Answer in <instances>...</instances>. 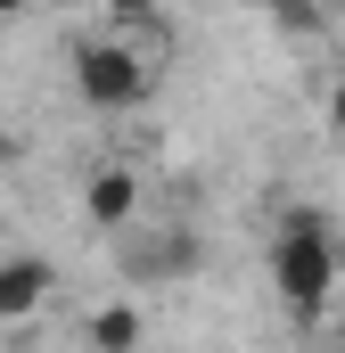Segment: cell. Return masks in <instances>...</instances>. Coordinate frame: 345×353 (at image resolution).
Segmentation results:
<instances>
[{"instance_id": "2", "label": "cell", "mask_w": 345, "mask_h": 353, "mask_svg": "<svg viewBox=\"0 0 345 353\" xmlns=\"http://www.w3.org/2000/svg\"><path fill=\"white\" fill-rule=\"evenodd\" d=\"M75 90H83V107H99V115H124V107L148 99V58L132 41H115V33L75 41Z\"/></svg>"}, {"instance_id": "7", "label": "cell", "mask_w": 345, "mask_h": 353, "mask_svg": "<svg viewBox=\"0 0 345 353\" xmlns=\"http://www.w3.org/2000/svg\"><path fill=\"white\" fill-rule=\"evenodd\" d=\"M115 25H157V0H107Z\"/></svg>"}, {"instance_id": "1", "label": "cell", "mask_w": 345, "mask_h": 353, "mask_svg": "<svg viewBox=\"0 0 345 353\" xmlns=\"http://www.w3.org/2000/svg\"><path fill=\"white\" fill-rule=\"evenodd\" d=\"M337 239L313 205H288L279 214V239H271V296L288 304L296 329H321L329 321V296H337Z\"/></svg>"}, {"instance_id": "4", "label": "cell", "mask_w": 345, "mask_h": 353, "mask_svg": "<svg viewBox=\"0 0 345 353\" xmlns=\"http://www.w3.org/2000/svg\"><path fill=\"white\" fill-rule=\"evenodd\" d=\"M83 214L99 230H124V222L140 214V173H132V165H99V173L83 181Z\"/></svg>"}, {"instance_id": "6", "label": "cell", "mask_w": 345, "mask_h": 353, "mask_svg": "<svg viewBox=\"0 0 345 353\" xmlns=\"http://www.w3.org/2000/svg\"><path fill=\"white\" fill-rule=\"evenodd\" d=\"M140 329H148V321H140L132 304H99L83 321V345L90 353H140Z\"/></svg>"}, {"instance_id": "9", "label": "cell", "mask_w": 345, "mask_h": 353, "mask_svg": "<svg viewBox=\"0 0 345 353\" xmlns=\"http://www.w3.org/2000/svg\"><path fill=\"white\" fill-rule=\"evenodd\" d=\"M0 165H17V132H0Z\"/></svg>"}, {"instance_id": "8", "label": "cell", "mask_w": 345, "mask_h": 353, "mask_svg": "<svg viewBox=\"0 0 345 353\" xmlns=\"http://www.w3.org/2000/svg\"><path fill=\"white\" fill-rule=\"evenodd\" d=\"M329 132H337V140H345V83L329 90Z\"/></svg>"}, {"instance_id": "5", "label": "cell", "mask_w": 345, "mask_h": 353, "mask_svg": "<svg viewBox=\"0 0 345 353\" xmlns=\"http://www.w3.org/2000/svg\"><path fill=\"white\" fill-rule=\"evenodd\" d=\"M132 279H189L197 271V230H165V239H148V247H132Z\"/></svg>"}, {"instance_id": "10", "label": "cell", "mask_w": 345, "mask_h": 353, "mask_svg": "<svg viewBox=\"0 0 345 353\" xmlns=\"http://www.w3.org/2000/svg\"><path fill=\"white\" fill-rule=\"evenodd\" d=\"M17 8H25V0H0V17H17Z\"/></svg>"}, {"instance_id": "3", "label": "cell", "mask_w": 345, "mask_h": 353, "mask_svg": "<svg viewBox=\"0 0 345 353\" xmlns=\"http://www.w3.org/2000/svg\"><path fill=\"white\" fill-rule=\"evenodd\" d=\"M50 263L41 255H0V329H17V321H41V304H50Z\"/></svg>"}]
</instances>
